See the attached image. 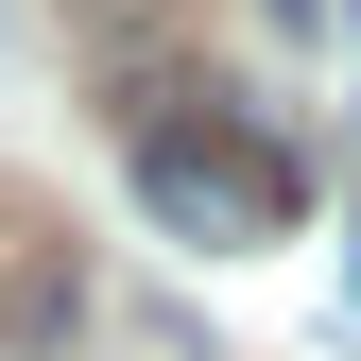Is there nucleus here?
Returning a JSON list of instances; mask_svg holds the SVG:
<instances>
[{"label":"nucleus","mask_w":361,"mask_h":361,"mask_svg":"<svg viewBox=\"0 0 361 361\" xmlns=\"http://www.w3.org/2000/svg\"><path fill=\"white\" fill-rule=\"evenodd\" d=\"M138 207L172 224V241L241 258V241H293L310 172H293L276 138H258V121H138Z\"/></svg>","instance_id":"obj_1"}]
</instances>
